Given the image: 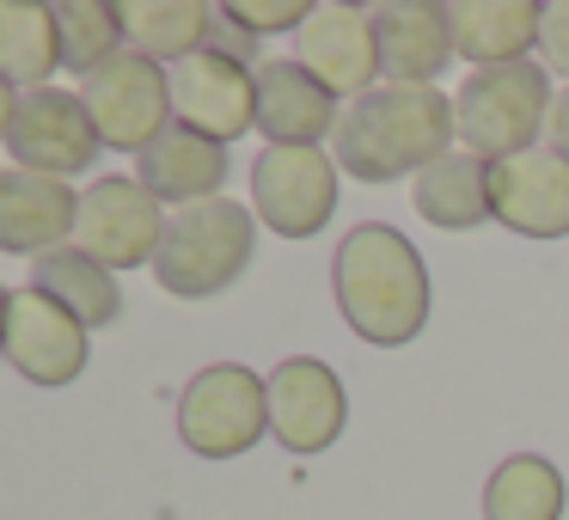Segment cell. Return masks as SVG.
<instances>
[{"label": "cell", "instance_id": "6da1fadb", "mask_svg": "<svg viewBox=\"0 0 569 520\" xmlns=\"http://www.w3.org/2000/svg\"><path fill=\"white\" fill-rule=\"evenodd\" d=\"M343 324L373 349H398L429 324V263L398 227L361 221L331 258Z\"/></svg>", "mask_w": 569, "mask_h": 520}, {"label": "cell", "instance_id": "7a4b0ae2", "mask_svg": "<svg viewBox=\"0 0 569 520\" xmlns=\"http://www.w3.org/2000/svg\"><path fill=\"white\" fill-rule=\"evenodd\" d=\"M459 136V104L441 87H373L337 117V166L361 184H392L405 172H429Z\"/></svg>", "mask_w": 569, "mask_h": 520}, {"label": "cell", "instance_id": "3957f363", "mask_svg": "<svg viewBox=\"0 0 569 520\" xmlns=\"http://www.w3.org/2000/svg\"><path fill=\"white\" fill-rule=\"evenodd\" d=\"M251 251H258V227L239 202L214 197L197 209H178L153 258V282L178 300H209L246 276Z\"/></svg>", "mask_w": 569, "mask_h": 520}, {"label": "cell", "instance_id": "277c9868", "mask_svg": "<svg viewBox=\"0 0 569 520\" xmlns=\"http://www.w3.org/2000/svg\"><path fill=\"white\" fill-rule=\"evenodd\" d=\"M551 80L539 62H508V68H478L459 87V141L483 166L532 153V141L551 129Z\"/></svg>", "mask_w": 569, "mask_h": 520}, {"label": "cell", "instance_id": "5b68a950", "mask_svg": "<svg viewBox=\"0 0 569 520\" xmlns=\"http://www.w3.org/2000/svg\"><path fill=\"white\" fill-rule=\"evenodd\" d=\"M263 429H270V380L239 361H214V368L190 373V386L178 392V434L202 459L251 453Z\"/></svg>", "mask_w": 569, "mask_h": 520}, {"label": "cell", "instance_id": "8992f818", "mask_svg": "<svg viewBox=\"0 0 569 520\" xmlns=\"http://www.w3.org/2000/svg\"><path fill=\"white\" fill-rule=\"evenodd\" d=\"M166 202L141 178H99L80 190V221H74V251H87L104 270H136L160 258L166 239Z\"/></svg>", "mask_w": 569, "mask_h": 520}, {"label": "cell", "instance_id": "52a82bcc", "mask_svg": "<svg viewBox=\"0 0 569 520\" xmlns=\"http://www.w3.org/2000/svg\"><path fill=\"white\" fill-rule=\"evenodd\" d=\"M80 104H87L92 129H99L104 148H123V153H148L153 141L166 136V117H172V80H166L160 62L123 50L117 62H104L99 74L80 87Z\"/></svg>", "mask_w": 569, "mask_h": 520}, {"label": "cell", "instance_id": "ba28073f", "mask_svg": "<svg viewBox=\"0 0 569 520\" xmlns=\"http://www.w3.org/2000/svg\"><path fill=\"white\" fill-rule=\"evenodd\" d=\"M251 202L282 239H312L337 214V160L325 148H263L251 160Z\"/></svg>", "mask_w": 569, "mask_h": 520}, {"label": "cell", "instance_id": "9c48e42d", "mask_svg": "<svg viewBox=\"0 0 569 520\" xmlns=\"http://www.w3.org/2000/svg\"><path fill=\"white\" fill-rule=\"evenodd\" d=\"M13 166L26 172H43V178H68V172H87L99 160V129H92L80 92H62V87H38V92H19V117H13Z\"/></svg>", "mask_w": 569, "mask_h": 520}, {"label": "cell", "instance_id": "30bf717a", "mask_svg": "<svg viewBox=\"0 0 569 520\" xmlns=\"http://www.w3.org/2000/svg\"><path fill=\"white\" fill-rule=\"evenodd\" d=\"M349 422V392L331 373V361L319 356H288L282 368L270 373V434L288 447V453H325L337 447Z\"/></svg>", "mask_w": 569, "mask_h": 520}, {"label": "cell", "instance_id": "8fae6325", "mask_svg": "<svg viewBox=\"0 0 569 520\" xmlns=\"http://www.w3.org/2000/svg\"><path fill=\"white\" fill-rule=\"evenodd\" d=\"M172 117L209 141H239L258 129V68H239L227 56L202 50L172 68Z\"/></svg>", "mask_w": 569, "mask_h": 520}, {"label": "cell", "instance_id": "7c38bea8", "mask_svg": "<svg viewBox=\"0 0 569 520\" xmlns=\"http://www.w3.org/2000/svg\"><path fill=\"white\" fill-rule=\"evenodd\" d=\"M295 43H300L295 62L331 92L368 99L373 80H380V38H373V13H361V7H343V0L312 7V19L295 31Z\"/></svg>", "mask_w": 569, "mask_h": 520}, {"label": "cell", "instance_id": "4fadbf2b", "mask_svg": "<svg viewBox=\"0 0 569 520\" xmlns=\"http://www.w3.org/2000/svg\"><path fill=\"white\" fill-rule=\"evenodd\" d=\"M7 361L31 386H74L87 373V324L50 294L26 288L7 307Z\"/></svg>", "mask_w": 569, "mask_h": 520}, {"label": "cell", "instance_id": "5bb4252c", "mask_svg": "<svg viewBox=\"0 0 569 520\" xmlns=\"http://www.w3.org/2000/svg\"><path fill=\"white\" fill-rule=\"evenodd\" d=\"M490 214L508 233L563 239L569 233V160L551 148L496 160L490 166Z\"/></svg>", "mask_w": 569, "mask_h": 520}, {"label": "cell", "instance_id": "9a60e30c", "mask_svg": "<svg viewBox=\"0 0 569 520\" xmlns=\"http://www.w3.org/2000/svg\"><path fill=\"white\" fill-rule=\"evenodd\" d=\"M80 197L68 190V178H43L26 166L0 172V251H26V258H50L62 251V239H74Z\"/></svg>", "mask_w": 569, "mask_h": 520}, {"label": "cell", "instance_id": "2e32d148", "mask_svg": "<svg viewBox=\"0 0 569 520\" xmlns=\"http://www.w3.org/2000/svg\"><path fill=\"white\" fill-rule=\"evenodd\" d=\"M373 38H380V74L392 87H435V74L453 62V13L435 0L373 7Z\"/></svg>", "mask_w": 569, "mask_h": 520}, {"label": "cell", "instance_id": "e0dca14e", "mask_svg": "<svg viewBox=\"0 0 569 520\" xmlns=\"http://www.w3.org/2000/svg\"><path fill=\"white\" fill-rule=\"evenodd\" d=\"M258 129L270 148H319L325 136H337V92L288 56L258 62Z\"/></svg>", "mask_w": 569, "mask_h": 520}, {"label": "cell", "instance_id": "ac0fdd59", "mask_svg": "<svg viewBox=\"0 0 569 520\" xmlns=\"http://www.w3.org/2000/svg\"><path fill=\"white\" fill-rule=\"evenodd\" d=\"M136 178L153 190L160 202H184V209H197V202H214L221 197V178H227V148L209 136H197V129L172 123L160 141H153L148 153L136 160Z\"/></svg>", "mask_w": 569, "mask_h": 520}, {"label": "cell", "instance_id": "d6986e66", "mask_svg": "<svg viewBox=\"0 0 569 520\" xmlns=\"http://www.w3.org/2000/svg\"><path fill=\"white\" fill-rule=\"evenodd\" d=\"M123 38L136 56L148 62H190L214 43V26H221V7L209 0H123Z\"/></svg>", "mask_w": 569, "mask_h": 520}, {"label": "cell", "instance_id": "ffe728a7", "mask_svg": "<svg viewBox=\"0 0 569 520\" xmlns=\"http://www.w3.org/2000/svg\"><path fill=\"white\" fill-rule=\"evenodd\" d=\"M453 13V50L478 68H508L527 62V50L539 43V19L545 7L532 0H459Z\"/></svg>", "mask_w": 569, "mask_h": 520}, {"label": "cell", "instance_id": "44dd1931", "mask_svg": "<svg viewBox=\"0 0 569 520\" xmlns=\"http://www.w3.org/2000/svg\"><path fill=\"white\" fill-rule=\"evenodd\" d=\"M62 68V26L43 0H0V80L7 87H50Z\"/></svg>", "mask_w": 569, "mask_h": 520}, {"label": "cell", "instance_id": "7402d4cb", "mask_svg": "<svg viewBox=\"0 0 569 520\" xmlns=\"http://www.w3.org/2000/svg\"><path fill=\"white\" fill-rule=\"evenodd\" d=\"M417 214L441 233H466V227L490 221V166L478 153H447L429 172H417Z\"/></svg>", "mask_w": 569, "mask_h": 520}, {"label": "cell", "instance_id": "603a6c76", "mask_svg": "<svg viewBox=\"0 0 569 520\" xmlns=\"http://www.w3.org/2000/svg\"><path fill=\"white\" fill-rule=\"evenodd\" d=\"M31 288H38V294H50L56 307H68L80 324H87V331H92V324H117V319H123V288H117V270L92 263L87 251H74V246L38 258Z\"/></svg>", "mask_w": 569, "mask_h": 520}, {"label": "cell", "instance_id": "cb8c5ba5", "mask_svg": "<svg viewBox=\"0 0 569 520\" xmlns=\"http://www.w3.org/2000/svg\"><path fill=\"white\" fill-rule=\"evenodd\" d=\"M483 520H563V471L539 453H508L483 483Z\"/></svg>", "mask_w": 569, "mask_h": 520}, {"label": "cell", "instance_id": "d4e9b609", "mask_svg": "<svg viewBox=\"0 0 569 520\" xmlns=\"http://www.w3.org/2000/svg\"><path fill=\"white\" fill-rule=\"evenodd\" d=\"M56 26H62V62L87 80L123 56V13L111 0H68L56 7Z\"/></svg>", "mask_w": 569, "mask_h": 520}, {"label": "cell", "instance_id": "484cf974", "mask_svg": "<svg viewBox=\"0 0 569 520\" xmlns=\"http://www.w3.org/2000/svg\"><path fill=\"white\" fill-rule=\"evenodd\" d=\"M227 19L258 38V31H300L312 19V7L307 0H263V7H251V0H227Z\"/></svg>", "mask_w": 569, "mask_h": 520}, {"label": "cell", "instance_id": "4316f807", "mask_svg": "<svg viewBox=\"0 0 569 520\" xmlns=\"http://www.w3.org/2000/svg\"><path fill=\"white\" fill-rule=\"evenodd\" d=\"M539 50H545V68L569 74V0H551L539 19Z\"/></svg>", "mask_w": 569, "mask_h": 520}, {"label": "cell", "instance_id": "83f0119b", "mask_svg": "<svg viewBox=\"0 0 569 520\" xmlns=\"http://www.w3.org/2000/svg\"><path fill=\"white\" fill-rule=\"evenodd\" d=\"M214 56H227V62H239V68H251V56H258V38H251L246 26H233L227 19V7H221V26H214V43H209Z\"/></svg>", "mask_w": 569, "mask_h": 520}, {"label": "cell", "instance_id": "f1b7e54d", "mask_svg": "<svg viewBox=\"0 0 569 520\" xmlns=\"http://www.w3.org/2000/svg\"><path fill=\"white\" fill-rule=\"evenodd\" d=\"M545 136H551V153H563V160H569V92H557L551 129H545Z\"/></svg>", "mask_w": 569, "mask_h": 520}, {"label": "cell", "instance_id": "f546056e", "mask_svg": "<svg viewBox=\"0 0 569 520\" xmlns=\"http://www.w3.org/2000/svg\"><path fill=\"white\" fill-rule=\"evenodd\" d=\"M13 117H19V87H7V80H0V141L13 136Z\"/></svg>", "mask_w": 569, "mask_h": 520}, {"label": "cell", "instance_id": "4dcf8cb0", "mask_svg": "<svg viewBox=\"0 0 569 520\" xmlns=\"http://www.w3.org/2000/svg\"><path fill=\"white\" fill-rule=\"evenodd\" d=\"M7 307H13V294L0 288V356H7Z\"/></svg>", "mask_w": 569, "mask_h": 520}]
</instances>
